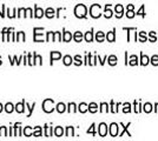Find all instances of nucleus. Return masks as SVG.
<instances>
[{
	"label": "nucleus",
	"mask_w": 158,
	"mask_h": 141,
	"mask_svg": "<svg viewBox=\"0 0 158 141\" xmlns=\"http://www.w3.org/2000/svg\"><path fill=\"white\" fill-rule=\"evenodd\" d=\"M74 14H76V17H78V18H85L86 7L84 6V5H78V6L76 7V10H74Z\"/></svg>",
	"instance_id": "1"
},
{
	"label": "nucleus",
	"mask_w": 158,
	"mask_h": 141,
	"mask_svg": "<svg viewBox=\"0 0 158 141\" xmlns=\"http://www.w3.org/2000/svg\"><path fill=\"white\" fill-rule=\"evenodd\" d=\"M99 10H100V7L99 5H93L91 7V10H90V12H91V15H92L93 18H98L100 13H99Z\"/></svg>",
	"instance_id": "2"
},
{
	"label": "nucleus",
	"mask_w": 158,
	"mask_h": 141,
	"mask_svg": "<svg viewBox=\"0 0 158 141\" xmlns=\"http://www.w3.org/2000/svg\"><path fill=\"white\" fill-rule=\"evenodd\" d=\"M106 133H107V127H106L105 123H100L99 125V134L100 136H105Z\"/></svg>",
	"instance_id": "3"
},
{
	"label": "nucleus",
	"mask_w": 158,
	"mask_h": 141,
	"mask_svg": "<svg viewBox=\"0 0 158 141\" xmlns=\"http://www.w3.org/2000/svg\"><path fill=\"white\" fill-rule=\"evenodd\" d=\"M110 133H111L112 136L117 135V133H118V126L116 123H112L111 126H110Z\"/></svg>",
	"instance_id": "4"
},
{
	"label": "nucleus",
	"mask_w": 158,
	"mask_h": 141,
	"mask_svg": "<svg viewBox=\"0 0 158 141\" xmlns=\"http://www.w3.org/2000/svg\"><path fill=\"white\" fill-rule=\"evenodd\" d=\"M60 57H61V54H60L59 52H52V53H51V64H53L54 60L60 59Z\"/></svg>",
	"instance_id": "5"
},
{
	"label": "nucleus",
	"mask_w": 158,
	"mask_h": 141,
	"mask_svg": "<svg viewBox=\"0 0 158 141\" xmlns=\"http://www.w3.org/2000/svg\"><path fill=\"white\" fill-rule=\"evenodd\" d=\"M34 8H35V17H37V18H41V17L44 15V11H43L41 8H39L38 6H35Z\"/></svg>",
	"instance_id": "6"
},
{
	"label": "nucleus",
	"mask_w": 158,
	"mask_h": 141,
	"mask_svg": "<svg viewBox=\"0 0 158 141\" xmlns=\"http://www.w3.org/2000/svg\"><path fill=\"white\" fill-rule=\"evenodd\" d=\"M71 38H72L71 33H70V32H66V31H64V38H63V40L66 41V42H69V41L71 40Z\"/></svg>",
	"instance_id": "7"
},
{
	"label": "nucleus",
	"mask_w": 158,
	"mask_h": 141,
	"mask_svg": "<svg viewBox=\"0 0 158 141\" xmlns=\"http://www.w3.org/2000/svg\"><path fill=\"white\" fill-rule=\"evenodd\" d=\"M116 12H117V17H118V18H120V17H122V14H123V6H122V5H117V6H116Z\"/></svg>",
	"instance_id": "8"
},
{
	"label": "nucleus",
	"mask_w": 158,
	"mask_h": 141,
	"mask_svg": "<svg viewBox=\"0 0 158 141\" xmlns=\"http://www.w3.org/2000/svg\"><path fill=\"white\" fill-rule=\"evenodd\" d=\"M15 111H17L18 113H23V112H24V104L19 102V104L15 106Z\"/></svg>",
	"instance_id": "9"
},
{
	"label": "nucleus",
	"mask_w": 158,
	"mask_h": 141,
	"mask_svg": "<svg viewBox=\"0 0 158 141\" xmlns=\"http://www.w3.org/2000/svg\"><path fill=\"white\" fill-rule=\"evenodd\" d=\"M64 64H65L66 66L71 65V64H72V58H71L70 55H66L65 58H64Z\"/></svg>",
	"instance_id": "10"
},
{
	"label": "nucleus",
	"mask_w": 158,
	"mask_h": 141,
	"mask_svg": "<svg viewBox=\"0 0 158 141\" xmlns=\"http://www.w3.org/2000/svg\"><path fill=\"white\" fill-rule=\"evenodd\" d=\"M5 111H6L7 113H11V112H13V105H12L11 102L6 104V106H5Z\"/></svg>",
	"instance_id": "11"
},
{
	"label": "nucleus",
	"mask_w": 158,
	"mask_h": 141,
	"mask_svg": "<svg viewBox=\"0 0 158 141\" xmlns=\"http://www.w3.org/2000/svg\"><path fill=\"white\" fill-rule=\"evenodd\" d=\"M104 33L103 32H98L97 33V35H96V39H97V41H99V42H102V41L104 40Z\"/></svg>",
	"instance_id": "12"
},
{
	"label": "nucleus",
	"mask_w": 158,
	"mask_h": 141,
	"mask_svg": "<svg viewBox=\"0 0 158 141\" xmlns=\"http://www.w3.org/2000/svg\"><path fill=\"white\" fill-rule=\"evenodd\" d=\"M41 61H43V58L40 57V55H38V54L34 53V64H40L41 65ZM33 64V65H34Z\"/></svg>",
	"instance_id": "13"
},
{
	"label": "nucleus",
	"mask_w": 158,
	"mask_h": 141,
	"mask_svg": "<svg viewBox=\"0 0 158 141\" xmlns=\"http://www.w3.org/2000/svg\"><path fill=\"white\" fill-rule=\"evenodd\" d=\"M93 39V35H92V32H87V33L85 34V40L87 41V42H91Z\"/></svg>",
	"instance_id": "14"
},
{
	"label": "nucleus",
	"mask_w": 158,
	"mask_h": 141,
	"mask_svg": "<svg viewBox=\"0 0 158 141\" xmlns=\"http://www.w3.org/2000/svg\"><path fill=\"white\" fill-rule=\"evenodd\" d=\"M109 64L112 65V66H113V65H116V64H117V58H116L114 55H111V57L109 58Z\"/></svg>",
	"instance_id": "15"
},
{
	"label": "nucleus",
	"mask_w": 158,
	"mask_h": 141,
	"mask_svg": "<svg viewBox=\"0 0 158 141\" xmlns=\"http://www.w3.org/2000/svg\"><path fill=\"white\" fill-rule=\"evenodd\" d=\"M81 39H83V35H81V33H80V32H76V33H74V40L77 41V42H79Z\"/></svg>",
	"instance_id": "16"
},
{
	"label": "nucleus",
	"mask_w": 158,
	"mask_h": 141,
	"mask_svg": "<svg viewBox=\"0 0 158 141\" xmlns=\"http://www.w3.org/2000/svg\"><path fill=\"white\" fill-rule=\"evenodd\" d=\"M89 111L92 112V113L97 112V105H96V104H90V105H89Z\"/></svg>",
	"instance_id": "17"
},
{
	"label": "nucleus",
	"mask_w": 158,
	"mask_h": 141,
	"mask_svg": "<svg viewBox=\"0 0 158 141\" xmlns=\"http://www.w3.org/2000/svg\"><path fill=\"white\" fill-rule=\"evenodd\" d=\"M53 15H54V11H53V8H47L46 10V17L47 18H52Z\"/></svg>",
	"instance_id": "18"
},
{
	"label": "nucleus",
	"mask_w": 158,
	"mask_h": 141,
	"mask_svg": "<svg viewBox=\"0 0 158 141\" xmlns=\"http://www.w3.org/2000/svg\"><path fill=\"white\" fill-rule=\"evenodd\" d=\"M107 40L109 41H114V31H112V32H109L107 33Z\"/></svg>",
	"instance_id": "19"
},
{
	"label": "nucleus",
	"mask_w": 158,
	"mask_h": 141,
	"mask_svg": "<svg viewBox=\"0 0 158 141\" xmlns=\"http://www.w3.org/2000/svg\"><path fill=\"white\" fill-rule=\"evenodd\" d=\"M24 134L26 135V136H30L31 134H33L32 128H31V127H26L25 129H24Z\"/></svg>",
	"instance_id": "20"
},
{
	"label": "nucleus",
	"mask_w": 158,
	"mask_h": 141,
	"mask_svg": "<svg viewBox=\"0 0 158 141\" xmlns=\"http://www.w3.org/2000/svg\"><path fill=\"white\" fill-rule=\"evenodd\" d=\"M57 111H58L59 113H63V112L65 111V105H64V104H58V106H57Z\"/></svg>",
	"instance_id": "21"
},
{
	"label": "nucleus",
	"mask_w": 158,
	"mask_h": 141,
	"mask_svg": "<svg viewBox=\"0 0 158 141\" xmlns=\"http://www.w3.org/2000/svg\"><path fill=\"white\" fill-rule=\"evenodd\" d=\"M63 135V128L57 127L56 128V136H61Z\"/></svg>",
	"instance_id": "22"
},
{
	"label": "nucleus",
	"mask_w": 158,
	"mask_h": 141,
	"mask_svg": "<svg viewBox=\"0 0 158 141\" xmlns=\"http://www.w3.org/2000/svg\"><path fill=\"white\" fill-rule=\"evenodd\" d=\"M148 62H149V58L144 54H142V65H146Z\"/></svg>",
	"instance_id": "23"
},
{
	"label": "nucleus",
	"mask_w": 158,
	"mask_h": 141,
	"mask_svg": "<svg viewBox=\"0 0 158 141\" xmlns=\"http://www.w3.org/2000/svg\"><path fill=\"white\" fill-rule=\"evenodd\" d=\"M79 111H80L81 113H84V112H86V111H87V106H86L85 104H81V105L79 106Z\"/></svg>",
	"instance_id": "24"
},
{
	"label": "nucleus",
	"mask_w": 158,
	"mask_h": 141,
	"mask_svg": "<svg viewBox=\"0 0 158 141\" xmlns=\"http://www.w3.org/2000/svg\"><path fill=\"white\" fill-rule=\"evenodd\" d=\"M45 131H46V132H45V135H46V136H51V134H52V129H50V127H48V126H45Z\"/></svg>",
	"instance_id": "25"
},
{
	"label": "nucleus",
	"mask_w": 158,
	"mask_h": 141,
	"mask_svg": "<svg viewBox=\"0 0 158 141\" xmlns=\"http://www.w3.org/2000/svg\"><path fill=\"white\" fill-rule=\"evenodd\" d=\"M66 135H67V136H73V128L72 127H67Z\"/></svg>",
	"instance_id": "26"
},
{
	"label": "nucleus",
	"mask_w": 158,
	"mask_h": 141,
	"mask_svg": "<svg viewBox=\"0 0 158 141\" xmlns=\"http://www.w3.org/2000/svg\"><path fill=\"white\" fill-rule=\"evenodd\" d=\"M40 134H41V129H40V127H37L35 128V132L33 133V136H39Z\"/></svg>",
	"instance_id": "27"
},
{
	"label": "nucleus",
	"mask_w": 158,
	"mask_h": 141,
	"mask_svg": "<svg viewBox=\"0 0 158 141\" xmlns=\"http://www.w3.org/2000/svg\"><path fill=\"white\" fill-rule=\"evenodd\" d=\"M137 64V57L136 55H132L131 61H130V65H136Z\"/></svg>",
	"instance_id": "28"
},
{
	"label": "nucleus",
	"mask_w": 158,
	"mask_h": 141,
	"mask_svg": "<svg viewBox=\"0 0 158 141\" xmlns=\"http://www.w3.org/2000/svg\"><path fill=\"white\" fill-rule=\"evenodd\" d=\"M144 111L146 113H149V112H151V105L150 104H146L144 106Z\"/></svg>",
	"instance_id": "29"
},
{
	"label": "nucleus",
	"mask_w": 158,
	"mask_h": 141,
	"mask_svg": "<svg viewBox=\"0 0 158 141\" xmlns=\"http://www.w3.org/2000/svg\"><path fill=\"white\" fill-rule=\"evenodd\" d=\"M112 15V12L109 10V6H106V11H105V17L106 18H110Z\"/></svg>",
	"instance_id": "30"
},
{
	"label": "nucleus",
	"mask_w": 158,
	"mask_h": 141,
	"mask_svg": "<svg viewBox=\"0 0 158 141\" xmlns=\"http://www.w3.org/2000/svg\"><path fill=\"white\" fill-rule=\"evenodd\" d=\"M70 111H71V112H76V105H74V104H70V105H69V112H70Z\"/></svg>",
	"instance_id": "31"
},
{
	"label": "nucleus",
	"mask_w": 158,
	"mask_h": 141,
	"mask_svg": "<svg viewBox=\"0 0 158 141\" xmlns=\"http://www.w3.org/2000/svg\"><path fill=\"white\" fill-rule=\"evenodd\" d=\"M24 12L26 13L27 17H32V10H31V8H26V10H24Z\"/></svg>",
	"instance_id": "32"
},
{
	"label": "nucleus",
	"mask_w": 158,
	"mask_h": 141,
	"mask_svg": "<svg viewBox=\"0 0 158 141\" xmlns=\"http://www.w3.org/2000/svg\"><path fill=\"white\" fill-rule=\"evenodd\" d=\"M152 64H153V65H158V57L157 55H153V57H152Z\"/></svg>",
	"instance_id": "33"
},
{
	"label": "nucleus",
	"mask_w": 158,
	"mask_h": 141,
	"mask_svg": "<svg viewBox=\"0 0 158 141\" xmlns=\"http://www.w3.org/2000/svg\"><path fill=\"white\" fill-rule=\"evenodd\" d=\"M126 15H127V18H132L135 14H133V12H132V10H127V13H126Z\"/></svg>",
	"instance_id": "34"
},
{
	"label": "nucleus",
	"mask_w": 158,
	"mask_h": 141,
	"mask_svg": "<svg viewBox=\"0 0 158 141\" xmlns=\"http://www.w3.org/2000/svg\"><path fill=\"white\" fill-rule=\"evenodd\" d=\"M74 59H76V65H80V64H81V61H80V57H79V55H76V58H74Z\"/></svg>",
	"instance_id": "35"
},
{
	"label": "nucleus",
	"mask_w": 158,
	"mask_h": 141,
	"mask_svg": "<svg viewBox=\"0 0 158 141\" xmlns=\"http://www.w3.org/2000/svg\"><path fill=\"white\" fill-rule=\"evenodd\" d=\"M5 135V127H0V136Z\"/></svg>",
	"instance_id": "36"
},
{
	"label": "nucleus",
	"mask_w": 158,
	"mask_h": 141,
	"mask_svg": "<svg viewBox=\"0 0 158 141\" xmlns=\"http://www.w3.org/2000/svg\"><path fill=\"white\" fill-rule=\"evenodd\" d=\"M102 107H103L102 108V111H103V112H107V108H106L107 107V105H106V104H103V105H102Z\"/></svg>",
	"instance_id": "37"
},
{
	"label": "nucleus",
	"mask_w": 158,
	"mask_h": 141,
	"mask_svg": "<svg viewBox=\"0 0 158 141\" xmlns=\"http://www.w3.org/2000/svg\"><path fill=\"white\" fill-rule=\"evenodd\" d=\"M140 39H142V41H144L145 39H146V38H145V33H144V32H142V33H140Z\"/></svg>",
	"instance_id": "38"
},
{
	"label": "nucleus",
	"mask_w": 158,
	"mask_h": 141,
	"mask_svg": "<svg viewBox=\"0 0 158 141\" xmlns=\"http://www.w3.org/2000/svg\"><path fill=\"white\" fill-rule=\"evenodd\" d=\"M150 37H151V40L155 41V32H151V33H150Z\"/></svg>",
	"instance_id": "39"
},
{
	"label": "nucleus",
	"mask_w": 158,
	"mask_h": 141,
	"mask_svg": "<svg viewBox=\"0 0 158 141\" xmlns=\"http://www.w3.org/2000/svg\"><path fill=\"white\" fill-rule=\"evenodd\" d=\"M143 10H144V6L140 8V11H139V13H140V15H144V13H143Z\"/></svg>",
	"instance_id": "40"
},
{
	"label": "nucleus",
	"mask_w": 158,
	"mask_h": 141,
	"mask_svg": "<svg viewBox=\"0 0 158 141\" xmlns=\"http://www.w3.org/2000/svg\"><path fill=\"white\" fill-rule=\"evenodd\" d=\"M1 111H2V106H1V105H0V112H1Z\"/></svg>",
	"instance_id": "41"
},
{
	"label": "nucleus",
	"mask_w": 158,
	"mask_h": 141,
	"mask_svg": "<svg viewBox=\"0 0 158 141\" xmlns=\"http://www.w3.org/2000/svg\"><path fill=\"white\" fill-rule=\"evenodd\" d=\"M0 65H1V61H0Z\"/></svg>",
	"instance_id": "42"
}]
</instances>
